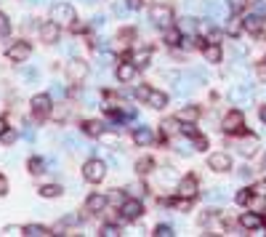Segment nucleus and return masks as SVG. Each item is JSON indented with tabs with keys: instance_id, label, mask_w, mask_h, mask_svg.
<instances>
[{
	"instance_id": "f257e3e1",
	"label": "nucleus",
	"mask_w": 266,
	"mask_h": 237,
	"mask_svg": "<svg viewBox=\"0 0 266 237\" xmlns=\"http://www.w3.org/2000/svg\"><path fill=\"white\" fill-rule=\"evenodd\" d=\"M221 131H224V136H232V139L250 136L248 133V123H245V112L242 110H229L221 118Z\"/></svg>"
},
{
	"instance_id": "f03ea898",
	"label": "nucleus",
	"mask_w": 266,
	"mask_h": 237,
	"mask_svg": "<svg viewBox=\"0 0 266 237\" xmlns=\"http://www.w3.org/2000/svg\"><path fill=\"white\" fill-rule=\"evenodd\" d=\"M53 112V99L51 94H35L29 99V115H32L35 123H45Z\"/></svg>"
},
{
	"instance_id": "7ed1b4c3",
	"label": "nucleus",
	"mask_w": 266,
	"mask_h": 237,
	"mask_svg": "<svg viewBox=\"0 0 266 237\" xmlns=\"http://www.w3.org/2000/svg\"><path fill=\"white\" fill-rule=\"evenodd\" d=\"M149 19H152V24L157 27L160 32H165V29L176 27V11L170 8L168 3H157V5H152V8H149Z\"/></svg>"
},
{
	"instance_id": "20e7f679",
	"label": "nucleus",
	"mask_w": 266,
	"mask_h": 237,
	"mask_svg": "<svg viewBox=\"0 0 266 237\" xmlns=\"http://www.w3.org/2000/svg\"><path fill=\"white\" fill-rule=\"evenodd\" d=\"M120 219L125 221V224H133V221H138L146 213V208H144V200L141 197H136V195H131V197H125V200L120 203Z\"/></svg>"
},
{
	"instance_id": "39448f33",
	"label": "nucleus",
	"mask_w": 266,
	"mask_h": 237,
	"mask_svg": "<svg viewBox=\"0 0 266 237\" xmlns=\"http://www.w3.org/2000/svg\"><path fill=\"white\" fill-rule=\"evenodd\" d=\"M80 173H83V179L88 181V184H101V181L107 179V163L104 160H99V157H88L83 163V168H80Z\"/></svg>"
},
{
	"instance_id": "423d86ee",
	"label": "nucleus",
	"mask_w": 266,
	"mask_h": 237,
	"mask_svg": "<svg viewBox=\"0 0 266 237\" xmlns=\"http://www.w3.org/2000/svg\"><path fill=\"white\" fill-rule=\"evenodd\" d=\"M29 56H32V43L29 40H13V43H8V48H5V59H8L11 64H24Z\"/></svg>"
},
{
	"instance_id": "0eeeda50",
	"label": "nucleus",
	"mask_w": 266,
	"mask_h": 237,
	"mask_svg": "<svg viewBox=\"0 0 266 237\" xmlns=\"http://www.w3.org/2000/svg\"><path fill=\"white\" fill-rule=\"evenodd\" d=\"M200 179H197V173H186L181 181H178V187H176V195L178 197H184V200H197V195H200Z\"/></svg>"
},
{
	"instance_id": "6e6552de",
	"label": "nucleus",
	"mask_w": 266,
	"mask_h": 237,
	"mask_svg": "<svg viewBox=\"0 0 266 237\" xmlns=\"http://www.w3.org/2000/svg\"><path fill=\"white\" fill-rule=\"evenodd\" d=\"M109 208V195L104 192H91L88 197H85V203H83V216H96V213H104Z\"/></svg>"
},
{
	"instance_id": "1a4fd4ad",
	"label": "nucleus",
	"mask_w": 266,
	"mask_h": 237,
	"mask_svg": "<svg viewBox=\"0 0 266 237\" xmlns=\"http://www.w3.org/2000/svg\"><path fill=\"white\" fill-rule=\"evenodd\" d=\"M237 224L245 229V232H261V229L266 227V219L261 216V211H250V208H245V211L240 213Z\"/></svg>"
},
{
	"instance_id": "9d476101",
	"label": "nucleus",
	"mask_w": 266,
	"mask_h": 237,
	"mask_svg": "<svg viewBox=\"0 0 266 237\" xmlns=\"http://www.w3.org/2000/svg\"><path fill=\"white\" fill-rule=\"evenodd\" d=\"M51 19L59 21L61 27H72L77 21V11H75V5H69V3H56L51 8Z\"/></svg>"
},
{
	"instance_id": "9b49d317",
	"label": "nucleus",
	"mask_w": 266,
	"mask_h": 237,
	"mask_svg": "<svg viewBox=\"0 0 266 237\" xmlns=\"http://www.w3.org/2000/svg\"><path fill=\"white\" fill-rule=\"evenodd\" d=\"M67 80L69 83H83L88 80V75H91V67H88V62H83V59H72V62H67Z\"/></svg>"
},
{
	"instance_id": "f8f14e48",
	"label": "nucleus",
	"mask_w": 266,
	"mask_h": 237,
	"mask_svg": "<svg viewBox=\"0 0 266 237\" xmlns=\"http://www.w3.org/2000/svg\"><path fill=\"white\" fill-rule=\"evenodd\" d=\"M61 32H64V27L59 24V21H53V19H45L43 24H40V40L45 43V45H56L59 40H61Z\"/></svg>"
},
{
	"instance_id": "ddd939ff",
	"label": "nucleus",
	"mask_w": 266,
	"mask_h": 237,
	"mask_svg": "<svg viewBox=\"0 0 266 237\" xmlns=\"http://www.w3.org/2000/svg\"><path fill=\"white\" fill-rule=\"evenodd\" d=\"M208 168L213 173H229L234 168V160L229 152H210L208 155Z\"/></svg>"
},
{
	"instance_id": "4468645a",
	"label": "nucleus",
	"mask_w": 266,
	"mask_h": 237,
	"mask_svg": "<svg viewBox=\"0 0 266 237\" xmlns=\"http://www.w3.org/2000/svg\"><path fill=\"white\" fill-rule=\"evenodd\" d=\"M138 67L133 64V59H120L117 62V67H115V78H117V83H133L138 78Z\"/></svg>"
},
{
	"instance_id": "2eb2a0df",
	"label": "nucleus",
	"mask_w": 266,
	"mask_h": 237,
	"mask_svg": "<svg viewBox=\"0 0 266 237\" xmlns=\"http://www.w3.org/2000/svg\"><path fill=\"white\" fill-rule=\"evenodd\" d=\"M80 131H83V136H88V139H101V136L107 133V128L96 118H85V120H80Z\"/></svg>"
},
{
	"instance_id": "dca6fc26",
	"label": "nucleus",
	"mask_w": 266,
	"mask_h": 237,
	"mask_svg": "<svg viewBox=\"0 0 266 237\" xmlns=\"http://www.w3.org/2000/svg\"><path fill=\"white\" fill-rule=\"evenodd\" d=\"M162 43L168 45V48H181V45L186 43V35H184V29L181 27H170V29H165L162 32Z\"/></svg>"
},
{
	"instance_id": "f3484780",
	"label": "nucleus",
	"mask_w": 266,
	"mask_h": 237,
	"mask_svg": "<svg viewBox=\"0 0 266 237\" xmlns=\"http://www.w3.org/2000/svg\"><path fill=\"white\" fill-rule=\"evenodd\" d=\"M144 104H149L152 110H165V107L170 104V96L165 94V91H160V88H149V94H146Z\"/></svg>"
},
{
	"instance_id": "a211bd4d",
	"label": "nucleus",
	"mask_w": 266,
	"mask_h": 237,
	"mask_svg": "<svg viewBox=\"0 0 266 237\" xmlns=\"http://www.w3.org/2000/svg\"><path fill=\"white\" fill-rule=\"evenodd\" d=\"M242 24H245L248 35H261V29L266 27V19L258 13H242Z\"/></svg>"
},
{
	"instance_id": "6ab92c4d",
	"label": "nucleus",
	"mask_w": 266,
	"mask_h": 237,
	"mask_svg": "<svg viewBox=\"0 0 266 237\" xmlns=\"http://www.w3.org/2000/svg\"><path fill=\"white\" fill-rule=\"evenodd\" d=\"M202 59H205L208 64H221V62H224V48H221V43L210 40L205 48H202Z\"/></svg>"
},
{
	"instance_id": "aec40b11",
	"label": "nucleus",
	"mask_w": 266,
	"mask_h": 237,
	"mask_svg": "<svg viewBox=\"0 0 266 237\" xmlns=\"http://www.w3.org/2000/svg\"><path fill=\"white\" fill-rule=\"evenodd\" d=\"M176 118L181 120V123H197L202 118V107L200 104H184L181 110L176 112Z\"/></svg>"
},
{
	"instance_id": "412c9836",
	"label": "nucleus",
	"mask_w": 266,
	"mask_h": 237,
	"mask_svg": "<svg viewBox=\"0 0 266 237\" xmlns=\"http://www.w3.org/2000/svg\"><path fill=\"white\" fill-rule=\"evenodd\" d=\"M24 235H29V237H51V235H59V229L48 227V224H24Z\"/></svg>"
},
{
	"instance_id": "4be33fe9",
	"label": "nucleus",
	"mask_w": 266,
	"mask_h": 237,
	"mask_svg": "<svg viewBox=\"0 0 266 237\" xmlns=\"http://www.w3.org/2000/svg\"><path fill=\"white\" fill-rule=\"evenodd\" d=\"M133 64L138 67V70H146L149 67V62H152V45H144L141 51H133Z\"/></svg>"
},
{
	"instance_id": "5701e85b",
	"label": "nucleus",
	"mask_w": 266,
	"mask_h": 237,
	"mask_svg": "<svg viewBox=\"0 0 266 237\" xmlns=\"http://www.w3.org/2000/svg\"><path fill=\"white\" fill-rule=\"evenodd\" d=\"M154 168H157V163H154V157H149V155L136 160V176H138V179H146Z\"/></svg>"
},
{
	"instance_id": "b1692460",
	"label": "nucleus",
	"mask_w": 266,
	"mask_h": 237,
	"mask_svg": "<svg viewBox=\"0 0 266 237\" xmlns=\"http://www.w3.org/2000/svg\"><path fill=\"white\" fill-rule=\"evenodd\" d=\"M37 195H40L43 200H56V197L64 195V187L61 184H43L40 189H37Z\"/></svg>"
},
{
	"instance_id": "393cba45",
	"label": "nucleus",
	"mask_w": 266,
	"mask_h": 237,
	"mask_svg": "<svg viewBox=\"0 0 266 237\" xmlns=\"http://www.w3.org/2000/svg\"><path fill=\"white\" fill-rule=\"evenodd\" d=\"M253 197H256V189L253 187H242L237 195H234V203L240 205V208H248L250 203H253Z\"/></svg>"
},
{
	"instance_id": "a878e982",
	"label": "nucleus",
	"mask_w": 266,
	"mask_h": 237,
	"mask_svg": "<svg viewBox=\"0 0 266 237\" xmlns=\"http://www.w3.org/2000/svg\"><path fill=\"white\" fill-rule=\"evenodd\" d=\"M131 139L136 141V144H144V147H149V144L157 139V136H152V131L149 128H136V131L131 133Z\"/></svg>"
},
{
	"instance_id": "bb28decb",
	"label": "nucleus",
	"mask_w": 266,
	"mask_h": 237,
	"mask_svg": "<svg viewBox=\"0 0 266 237\" xmlns=\"http://www.w3.org/2000/svg\"><path fill=\"white\" fill-rule=\"evenodd\" d=\"M96 235H99V237H120L123 229H120V224H117V221H104Z\"/></svg>"
},
{
	"instance_id": "cd10ccee",
	"label": "nucleus",
	"mask_w": 266,
	"mask_h": 237,
	"mask_svg": "<svg viewBox=\"0 0 266 237\" xmlns=\"http://www.w3.org/2000/svg\"><path fill=\"white\" fill-rule=\"evenodd\" d=\"M27 171H29V176H43L45 173V160L32 155V157L27 160Z\"/></svg>"
},
{
	"instance_id": "c85d7f7f",
	"label": "nucleus",
	"mask_w": 266,
	"mask_h": 237,
	"mask_svg": "<svg viewBox=\"0 0 266 237\" xmlns=\"http://www.w3.org/2000/svg\"><path fill=\"white\" fill-rule=\"evenodd\" d=\"M115 40H120L123 45H131L133 40H138V32H136L133 27H123V29H117Z\"/></svg>"
},
{
	"instance_id": "c756f323",
	"label": "nucleus",
	"mask_w": 266,
	"mask_h": 237,
	"mask_svg": "<svg viewBox=\"0 0 266 237\" xmlns=\"http://www.w3.org/2000/svg\"><path fill=\"white\" fill-rule=\"evenodd\" d=\"M51 118H53V123L64 125V123H67V118H69V104H53Z\"/></svg>"
},
{
	"instance_id": "7c9ffc66",
	"label": "nucleus",
	"mask_w": 266,
	"mask_h": 237,
	"mask_svg": "<svg viewBox=\"0 0 266 237\" xmlns=\"http://www.w3.org/2000/svg\"><path fill=\"white\" fill-rule=\"evenodd\" d=\"M192 147L197 149V152H208V147H210V141H208V136L205 133H197L192 139Z\"/></svg>"
},
{
	"instance_id": "2f4dec72",
	"label": "nucleus",
	"mask_w": 266,
	"mask_h": 237,
	"mask_svg": "<svg viewBox=\"0 0 266 237\" xmlns=\"http://www.w3.org/2000/svg\"><path fill=\"white\" fill-rule=\"evenodd\" d=\"M152 235L154 237H173L176 232H173V227H170V224H157L152 229Z\"/></svg>"
},
{
	"instance_id": "473e14b6",
	"label": "nucleus",
	"mask_w": 266,
	"mask_h": 237,
	"mask_svg": "<svg viewBox=\"0 0 266 237\" xmlns=\"http://www.w3.org/2000/svg\"><path fill=\"white\" fill-rule=\"evenodd\" d=\"M226 3H229L232 13H245V8L250 5V0H226Z\"/></svg>"
},
{
	"instance_id": "72a5a7b5",
	"label": "nucleus",
	"mask_w": 266,
	"mask_h": 237,
	"mask_svg": "<svg viewBox=\"0 0 266 237\" xmlns=\"http://www.w3.org/2000/svg\"><path fill=\"white\" fill-rule=\"evenodd\" d=\"M11 35V19L0 11V37H8Z\"/></svg>"
},
{
	"instance_id": "f704fd0d",
	"label": "nucleus",
	"mask_w": 266,
	"mask_h": 237,
	"mask_svg": "<svg viewBox=\"0 0 266 237\" xmlns=\"http://www.w3.org/2000/svg\"><path fill=\"white\" fill-rule=\"evenodd\" d=\"M16 139H19L16 131H11V128H8V131L0 136V144H3V147H13V144H16Z\"/></svg>"
},
{
	"instance_id": "c9c22d12",
	"label": "nucleus",
	"mask_w": 266,
	"mask_h": 237,
	"mask_svg": "<svg viewBox=\"0 0 266 237\" xmlns=\"http://www.w3.org/2000/svg\"><path fill=\"white\" fill-rule=\"evenodd\" d=\"M128 189H131V195H136V197H144L146 195V184H144V181H138V184H133Z\"/></svg>"
},
{
	"instance_id": "e433bc0d",
	"label": "nucleus",
	"mask_w": 266,
	"mask_h": 237,
	"mask_svg": "<svg viewBox=\"0 0 266 237\" xmlns=\"http://www.w3.org/2000/svg\"><path fill=\"white\" fill-rule=\"evenodd\" d=\"M5 235H24V224H8L5 227Z\"/></svg>"
},
{
	"instance_id": "4c0bfd02",
	"label": "nucleus",
	"mask_w": 266,
	"mask_h": 237,
	"mask_svg": "<svg viewBox=\"0 0 266 237\" xmlns=\"http://www.w3.org/2000/svg\"><path fill=\"white\" fill-rule=\"evenodd\" d=\"M144 3H146V0H125V5H128L131 11H141Z\"/></svg>"
},
{
	"instance_id": "58836bf2",
	"label": "nucleus",
	"mask_w": 266,
	"mask_h": 237,
	"mask_svg": "<svg viewBox=\"0 0 266 237\" xmlns=\"http://www.w3.org/2000/svg\"><path fill=\"white\" fill-rule=\"evenodd\" d=\"M5 195H8V179L0 173V197H5Z\"/></svg>"
},
{
	"instance_id": "ea45409f",
	"label": "nucleus",
	"mask_w": 266,
	"mask_h": 237,
	"mask_svg": "<svg viewBox=\"0 0 266 237\" xmlns=\"http://www.w3.org/2000/svg\"><path fill=\"white\" fill-rule=\"evenodd\" d=\"M253 189H256V195L266 197V179H264V181H258V184H253Z\"/></svg>"
},
{
	"instance_id": "a19ab883",
	"label": "nucleus",
	"mask_w": 266,
	"mask_h": 237,
	"mask_svg": "<svg viewBox=\"0 0 266 237\" xmlns=\"http://www.w3.org/2000/svg\"><path fill=\"white\" fill-rule=\"evenodd\" d=\"M8 128H11V125H8V118H5V115H0V136L8 131Z\"/></svg>"
},
{
	"instance_id": "79ce46f5",
	"label": "nucleus",
	"mask_w": 266,
	"mask_h": 237,
	"mask_svg": "<svg viewBox=\"0 0 266 237\" xmlns=\"http://www.w3.org/2000/svg\"><path fill=\"white\" fill-rule=\"evenodd\" d=\"M258 120H261V123L266 125V104H261V107H258Z\"/></svg>"
},
{
	"instance_id": "37998d69",
	"label": "nucleus",
	"mask_w": 266,
	"mask_h": 237,
	"mask_svg": "<svg viewBox=\"0 0 266 237\" xmlns=\"http://www.w3.org/2000/svg\"><path fill=\"white\" fill-rule=\"evenodd\" d=\"M264 168H266V157H264Z\"/></svg>"
}]
</instances>
